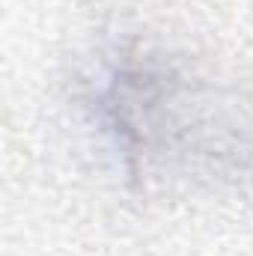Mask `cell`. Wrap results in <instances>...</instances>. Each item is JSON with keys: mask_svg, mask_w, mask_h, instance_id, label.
<instances>
[{"mask_svg": "<svg viewBox=\"0 0 253 256\" xmlns=\"http://www.w3.org/2000/svg\"><path fill=\"white\" fill-rule=\"evenodd\" d=\"M92 108L122 158L143 170H196L232 155L224 146L236 128L226 122L232 102L158 57H126L108 68Z\"/></svg>", "mask_w": 253, "mask_h": 256, "instance_id": "cell-1", "label": "cell"}]
</instances>
